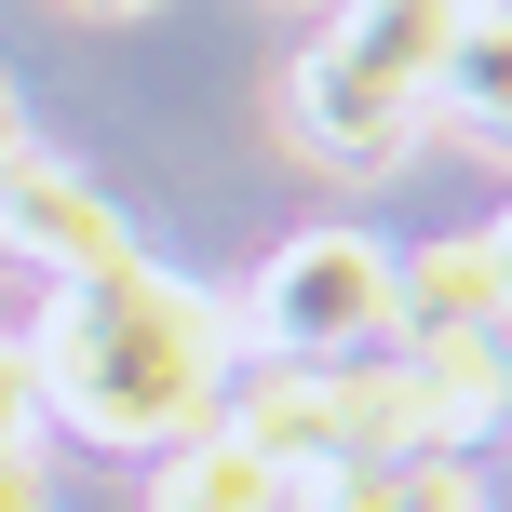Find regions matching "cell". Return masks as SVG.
<instances>
[{"instance_id":"8992f818","label":"cell","mask_w":512,"mask_h":512,"mask_svg":"<svg viewBox=\"0 0 512 512\" xmlns=\"http://www.w3.org/2000/svg\"><path fill=\"white\" fill-rule=\"evenodd\" d=\"M283 512H486L472 459H297Z\"/></svg>"},{"instance_id":"3957f363","label":"cell","mask_w":512,"mask_h":512,"mask_svg":"<svg viewBox=\"0 0 512 512\" xmlns=\"http://www.w3.org/2000/svg\"><path fill=\"white\" fill-rule=\"evenodd\" d=\"M391 337V243L378 230H297L243 283L230 351L243 364H364Z\"/></svg>"},{"instance_id":"7c38bea8","label":"cell","mask_w":512,"mask_h":512,"mask_svg":"<svg viewBox=\"0 0 512 512\" xmlns=\"http://www.w3.org/2000/svg\"><path fill=\"white\" fill-rule=\"evenodd\" d=\"M432 14H499V0H432Z\"/></svg>"},{"instance_id":"6da1fadb","label":"cell","mask_w":512,"mask_h":512,"mask_svg":"<svg viewBox=\"0 0 512 512\" xmlns=\"http://www.w3.org/2000/svg\"><path fill=\"white\" fill-rule=\"evenodd\" d=\"M27 364H41V418H68L81 445H176L230 405L243 351H230V297L176 270H108V283H54V310L27 324Z\"/></svg>"},{"instance_id":"7a4b0ae2","label":"cell","mask_w":512,"mask_h":512,"mask_svg":"<svg viewBox=\"0 0 512 512\" xmlns=\"http://www.w3.org/2000/svg\"><path fill=\"white\" fill-rule=\"evenodd\" d=\"M472 14H432V0H351L324 41H297L283 68V135H297L324 176H378L405 162L418 95H432V54L459 41Z\"/></svg>"},{"instance_id":"8fae6325","label":"cell","mask_w":512,"mask_h":512,"mask_svg":"<svg viewBox=\"0 0 512 512\" xmlns=\"http://www.w3.org/2000/svg\"><path fill=\"white\" fill-rule=\"evenodd\" d=\"M81 14H149V0H81Z\"/></svg>"},{"instance_id":"ba28073f","label":"cell","mask_w":512,"mask_h":512,"mask_svg":"<svg viewBox=\"0 0 512 512\" xmlns=\"http://www.w3.org/2000/svg\"><path fill=\"white\" fill-rule=\"evenodd\" d=\"M41 364H27V337H0V445H41Z\"/></svg>"},{"instance_id":"9c48e42d","label":"cell","mask_w":512,"mask_h":512,"mask_svg":"<svg viewBox=\"0 0 512 512\" xmlns=\"http://www.w3.org/2000/svg\"><path fill=\"white\" fill-rule=\"evenodd\" d=\"M0 512H54V472H41V445H0Z\"/></svg>"},{"instance_id":"52a82bcc","label":"cell","mask_w":512,"mask_h":512,"mask_svg":"<svg viewBox=\"0 0 512 512\" xmlns=\"http://www.w3.org/2000/svg\"><path fill=\"white\" fill-rule=\"evenodd\" d=\"M149 512H283V459H256L230 418L149 445Z\"/></svg>"},{"instance_id":"5b68a950","label":"cell","mask_w":512,"mask_h":512,"mask_svg":"<svg viewBox=\"0 0 512 512\" xmlns=\"http://www.w3.org/2000/svg\"><path fill=\"white\" fill-rule=\"evenodd\" d=\"M499 297H512V243L499 230L391 256V337H499ZM391 337H378V351H391Z\"/></svg>"},{"instance_id":"277c9868","label":"cell","mask_w":512,"mask_h":512,"mask_svg":"<svg viewBox=\"0 0 512 512\" xmlns=\"http://www.w3.org/2000/svg\"><path fill=\"white\" fill-rule=\"evenodd\" d=\"M0 256L41 270V283H108V270H135L149 243L122 230V203H108L68 149H14V162H0Z\"/></svg>"},{"instance_id":"30bf717a","label":"cell","mask_w":512,"mask_h":512,"mask_svg":"<svg viewBox=\"0 0 512 512\" xmlns=\"http://www.w3.org/2000/svg\"><path fill=\"white\" fill-rule=\"evenodd\" d=\"M27 149V108H14V81H0V162H14Z\"/></svg>"}]
</instances>
